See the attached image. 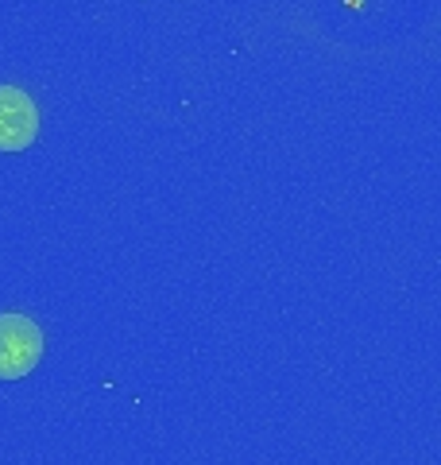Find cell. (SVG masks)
Wrapping results in <instances>:
<instances>
[{
  "mask_svg": "<svg viewBox=\"0 0 441 465\" xmlns=\"http://www.w3.org/2000/svg\"><path fill=\"white\" fill-rule=\"evenodd\" d=\"M43 357V330L27 314H0V381H20Z\"/></svg>",
  "mask_w": 441,
  "mask_h": 465,
  "instance_id": "6da1fadb",
  "label": "cell"
},
{
  "mask_svg": "<svg viewBox=\"0 0 441 465\" xmlns=\"http://www.w3.org/2000/svg\"><path fill=\"white\" fill-rule=\"evenodd\" d=\"M39 136V109L16 85H0V152H24Z\"/></svg>",
  "mask_w": 441,
  "mask_h": 465,
  "instance_id": "7a4b0ae2",
  "label": "cell"
}]
</instances>
